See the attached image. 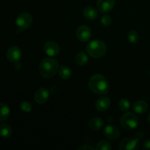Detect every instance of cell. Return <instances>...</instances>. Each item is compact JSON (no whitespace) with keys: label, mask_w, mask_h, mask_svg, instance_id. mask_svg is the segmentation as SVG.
<instances>
[{"label":"cell","mask_w":150,"mask_h":150,"mask_svg":"<svg viewBox=\"0 0 150 150\" xmlns=\"http://www.w3.org/2000/svg\"><path fill=\"white\" fill-rule=\"evenodd\" d=\"M101 23L103 26H108L109 25H111V18L109 15H104L102 16L100 20Z\"/></svg>","instance_id":"d4e9b609"},{"label":"cell","mask_w":150,"mask_h":150,"mask_svg":"<svg viewBox=\"0 0 150 150\" xmlns=\"http://www.w3.org/2000/svg\"><path fill=\"white\" fill-rule=\"evenodd\" d=\"M22 57V51L17 46H12L7 50V58L10 62L18 63Z\"/></svg>","instance_id":"ba28073f"},{"label":"cell","mask_w":150,"mask_h":150,"mask_svg":"<svg viewBox=\"0 0 150 150\" xmlns=\"http://www.w3.org/2000/svg\"><path fill=\"white\" fill-rule=\"evenodd\" d=\"M115 5V0H98L97 7L102 13H106L111 11Z\"/></svg>","instance_id":"30bf717a"},{"label":"cell","mask_w":150,"mask_h":150,"mask_svg":"<svg viewBox=\"0 0 150 150\" xmlns=\"http://www.w3.org/2000/svg\"><path fill=\"white\" fill-rule=\"evenodd\" d=\"M76 37L81 42H87L92 37V31L87 26H81L76 30Z\"/></svg>","instance_id":"52a82bcc"},{"label":"cell","mask_w":150,"mask_h":150,"mask_svg":"<svg viewBox=\"0 0 150 150\" xmlns=\"http://www.w3.org/2000/svg\"><path fill=\"white\" fill-rule=\"evenodd\" d=\"M89 87L92 92L97 95H106L109 91V83L104 76L94 75L89 81Z\"/></svg>","instance_id":"6da1fadb"},{"label":"cell","mask_w":150,"mask_h":150,"mask_svg":"<svg viewBox=\"0 0 150 150\" xmlns=\"http://www.w3.org/2000/svg\"><path fill=\"white\" fill-rule=\"evenodd\" d=\"M44 51L48 57H57L60 53V47L56 42L48 41L44 45Z\"/></svg>","instance_id":"9c48e42d"},{"label":"cell","mask_w":150,"mask_h":150,"mask_svg":"<svg viewBox=\"0 0 150 150\" xmlns=\"http://www.w3.org/2000/svg\"><path fill=\"white\" fill-rule=\"evenodd\" d=\"M86 51L91 57L98 59L105 55L107 48L105 44L103 41L93 40L86 45Z\"/></svg>","instance_id":"3957f363"},{"label":"cell","mask_w":150,"mask_h":150,"mask_svg":"<svg viewBox=\"0 0 150 150\" xmlns=\"http://www.w3.org/2000/svg\"><path fill=\"white\" fill-rule=\"evenodd\" d=\"M103 134L105 137L110 140H117L120 136V131L116 126L108 125L105 127Z\"/></svg>","instance_id":"8fae6325"},{"label":"cell","mask_w":150,"mask_h":150,"mask_svg":"<svg viewBox=\"0 0 150 150\" xmlns=\"http://www.w3.org/2000/svg\"><path fill=\"white\" fill-rule=\"evenodd\" d=\"M104 126V121L99 117H95V118L90 120L89 122V127L92 130H99L103 128Z\"/></svg>","instance_id":"2e32d148"},{"label":"cell","mask_w":150,"mask_h":150,"mask_svg":"<svg viewBox=\"0 0 150 150\" xmlns=\"http://www.w3.org/2000/svg\"><path fill=\"white\" fill-rule=\"evenodd\" d=\"M21 108L24 112H30L32 109V106L31 103L27 101H23L21 103Z\"/></svg>","instance_id":"cb8c5ba5"},{"label":"cell","mask_w":150,"mask_h":150,"mask_svg":"<svg viewBox=\"0 0 150 150\" xmlns=\"http://www.w3.org/2000/svg\"><path fill=\"white\" fill-rule=\"evenodd\" d=\"M16 25L20 29H26L32 23V17L29 13H21L16 18Z\"/></svg>","instance_id":"5b68a950"},{"label":"cell","mask_w":150,"mask_h":150,"mask_svg":"<svg viewBox=\"0 0 150 150\" xmlns=\"http://www.w3.org/2000/svg\"><path fill=\"white\" fill-rule=\"evenodd\" d=\"M127 38H128V40L130 41V43L135 44L139 40V34H138L136 31H130L128 33Z\"/></svg>","instance_id":"603a6c76"},{"label":"cell","mask_w":150,"mask_h":150,"mask_svg":"<svg viewBox=\"0 0 150 150\" xmlns=\"http://www.w3.org/2000/svg\"><path fill=\"white\" fill-rule=\"evenodd\" d=\"M49 98V91L46 88H40L35 94V100L38 104H44Z\"/></svg>","instance_id":"7c38bea8"},{"label":"cell","mask_w":150,"mask_h":150,"mask_svg":"<svg viewBox=\"0 0 150 150\" xmlns=\"http://www.w3.org/2000/svg\"><path fill=\"white\" fill-rule=\"evenodd\" d=\"M148 109V105L145 101L138 100L133 103V110L136 114H144Z\"/></svg>","instance_id":"9a60e30c"},{"label":"cell","mask_w":150,"mask_h":150,"mask_svg":"<svg viewBox=\"0 0 150 150\" xmlns=\"http://www.w3.org/2000/svg\"><path fill=\"white\" fill-rule=\"evenodd\" d=\"M83 16L85 17V18H86L87 20L89 21H93L95 20V19L98 18V12L95 7L89 6V7H86V8L83 10Z\"/></svg>","instance_id":"5bb4252c"},{"label":"cell","mask_w":150,"mask_h":150,"mask_svg":"<svg viewBox=\"0 0 150 150\" xmlns=\"http://www.w3.org/2000/svg\"><path fill=\"white\" fill-rule=\"evenodd\" d=\"M149 75H150V73H149Z\"/></svg>","instance_id":"f546056e"},{"label":"cell","mask_w":150,"mask_h":150,"mask_svg":"<svg viewBox=\"0 0 150 150\" xmlns=\"http://www.w3.org/2000/svg\"><path fill=\"white\" fill-rule=\"evenodd\" d=\"M59 75L61 77V79L67 80L71 77L72 71L70 67H67V66H62L59 70Z\"/></svg>","instance_id":"d6986e66"},{"label":"cell","mask_w":150,"mask_h":150,"mask_svg":"<svg viewBox=\"0 0 150 150\" xmlns=\"http://www.w3.org/2000/svg\"><path fill=\"white\" fill-rule=\"evenodd\" d=\"M11 127L7 124H2L0 125V136L4 139H9L12 136Z\"/></svg>","instance_id":"ac0fdd59"},{"label":"cell","mask_w":150,"mask_h":150,"mask_svg":"<svg viewBox=\"0 0 150 150\" xmlns=\"http://www.w3.org/2000/svg\"><path fill=\"white\" fill-rule=\"evenodd\" d=\"M88 56L84 51H80L76 57V62L79 65H85L88 62Z\"/></svg>","instance_id":"ffe728a7"},{"label":"cell","mask_w":150,"mask_h":150,"mask_svg":"<svg viewBox=\"0 0 150 150\" xmlns=\"http://www.w3.org/2000/svg\"><path fill=\"white\" fill-rule=\"evenodd\" d=\"M110 105H111V99L106 96L101 97V98H98L97 100L96 103H95V108H96V109L98 111H101V112L108 109Z\"/></svg>","instance_id":"4fadbf2b"},{"label":"cell","mask_w":150,"mask_h":150,"mask_svg":"<svg viewBox=\"0 0 150 150\" xmlns=\"http://www.w3.org/2000/svg\"><path fill=\"white\" fill-rule=\"evenodd\" d=\"M119 108L122 111L124 112H127L130 108V103L128 100L125 98H122L119 102Z\"/></svg>","instance_id":"44dd1931"},{"label":"cell","mask_w":150,"mask_h":150,"mask_svg":"<svg viewBox=\"0 0 150 150\" xmlns=\"http://www.w3.org/2000/svg\"><path fill=\"white\" fill-rule=\"evenodd\" d=\"M142 148L144 149L150 150V139H147L143 142V144H142Z\"/></svg>","instance_id":"484cf974"},{"label":"cell","mask_w":150,"mask_h":150,"mask_svg":"<svg viewBox=\"0 0 150 150\" xmlns=\"http://www.w3.org/2000/svg\"><path fill=\"white\" fill-rule=\"evenodd\" d=\"M147 120H148V122H149L150 124V112H149V115H148V117H147Z\"/></svg>","instance_id":"f1b7e54d"},{"label":"cell","mask_w":150,"mask_h":150,"mask_svg":"<svg viewBox=\"0 0 150 150\" xmlns=\"http://www.w3.org/2000/svg\"><path fill=\"white\" fill-rule=\"evenodd\" d=\"M120 124L125 130H133L139 125V120L133 113L126 112L120 119Z\"/></svg>","instance_id":"277c9868"},{"label":"cell","mask_w":150,"mask_h":150,"mask_svg":"<svg viewBox=\"0 0 150 150\" xmlns=\"http://www.w3.org/2000/svg\"><path fill=\"white\" fill-rule=\"evenodd\" d=\"M79 150H93L94 148L92 146H89V145H83V146H81L80 147L78 148Z\"/></svg>","instance_id":"4316f807"},{"label":"cell","mask_w":150,"mask_h":150,"mask_svg":"<svg viewBox=\"0 0 150 150\" xmlns=\"http://www.w3.org/2000/svg\"><path fill=\"white\" fill-rule=\"evenodd\" d=\"M139 140L136 137H127L123 139L120 144V149L121 150H133L139 148Z\"/></svg>","instance_id":"8992f818"},{"label":"cell","mask_w":150,"mask_h":150,"mask_svg":"<svg viewBox=\"0 0 150 150\" xmlns=\"http://www.w3.org/2000/svg\"><path fill=\"white\" fill-rule=\"evenodd\" d=\"M58 61L53 57L43 59L40 62L39 65L40 73L42 77L46 79L53 77L58 71Z\"/></svg>","instance_id":"7a4b0ae2"},{"label":"cell","mask_w":150,"mask_h":150,"mask_svg":"<svg viewBox=\"0 0 150 150\" xmlns=\"http://www.w3.org/2000/svg\"><path fill=\"white\" fill-rule=\"evenodd\" d=\"M10 108L4 103H0V122H4L7 120L10 116Z\"/></svg>","instance_id":"e0dca14e"},{"label":"cell","mask_w":150,"mask_h":150,"mask_svg":"<svg viewBox=\"0 0 150 150\" xmlns=\"http://www.w3.org/2000/svg\"><path fill=\"white\" fill-rule=\"evenodd\" d=\"M135 137H136L138 140H142L144 138V133H142V132H137V133L136 134Z\"/></svg>","instance_id":"83f0119b"},{"label":"cell","mask_w":150,"mask_h":150,"mask_svg":"<svg viewBox=\"0 0 150 150\" xmlns=\"http://www.w3.org/2000/svg\"><path fill=\"white\" fill-rule=\"evenodd\" d=\"M111 148H112L111 144L108 141L102 140L100 142H98L95 149L97 150H110L111 149Z\"/></svg>","instance_id":"7402d4cb"}]
</instances>
